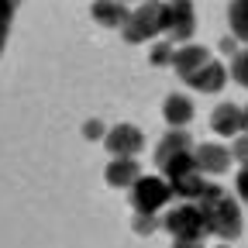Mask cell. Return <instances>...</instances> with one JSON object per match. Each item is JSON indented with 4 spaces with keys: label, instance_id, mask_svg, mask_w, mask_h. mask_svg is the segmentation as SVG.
<instances>
[{
    "label": "cell",
    "instance_id": "obj_1",
    "mask_svg": "<svg viewBox=\"0 0 248 248\" xmlns=\"http://www.w3.org/2000/svg\"><path fill=\"white\" fill-rule=\"evenodd\" d=\"M200 214H203V221H207V231L217 234L221 241H234L241 234V207L234 197L224 193V186H217V183H207V190L203 197L197 200Z\"/></svg>",
    "mask_w": 248,
    "mask_h": 248
},
{
    "label": "cell",
    "instance_id": "obj_2",
    "mask_svg": "<svg viewBox=\"0 0 248 248\" xmlns=\"http://www.w3.org/2000/svg\"><path fill=\"white\" fill-rule=\"evenodd\" d=\"M169 35V4L166 0H141V7L131 11V17L124 21L121 35L124 42L131 45H141V42H152L155 35Z\"/></svg>",
    "mask_w": 248,
    "mask_h": 248
},
{
    "label": "cell",
    "instance_id": "obj_3",
    "mask_svg": "<svg viewBox=\"0 0 248 248\" xmlns=\"http://www.w3.org/2000/svg\"><path fill=\"white\" fill-rule=\"evenodd\" d=\"M162 228H166L176 241H203V238L210 234L197 203H179V207H172V210L162 217Z\"/></svg>",
    "mask_w": 248,
    "mask_h": 248
},
{
    "label": "cell",
    "instance_id": "obj_4",
    "mask_svg": "<svg viewBox=\"0 0 248 248\" xmlns=\"http://www.w3.org/2000/svg\"><path fill=\"white\" fill-rule=\"evenodd\" d=\"M169 200H172V190L162 176H141L131 186V207L138 214H159Z\"/></svg>",
    "mask_w": 248,
    "mask_h": 248
},
{
    "label": "cell",
    "instance_id": "obj_5",
    "mask_svg": "<svg viewBox=\"0 0 248 248\" xmlns=\"http://www.w3.org/2000/svg\"><path fill=\"white\" fill-rule=\"evenodd\" d=\"M104 145L114 159H135L145 145V135L135 128V124H114V128L104 135Z\"/></svg>",
    "mask_w": 248,
    "mask_h": 248
},
{
    "label": "cell",
    "instance_id": "obj_6",
    "mask_svg": "<svg viewBox=\"0 0 248 248\" xmlns=\"http://www.w3.org/2000/svg\"><path fill=\"white\" fill-rule=\"evenodd\" d=\"M169 4V42H190L197 31V11L193 0H166Z\"/></svg>",
    "mask_w": 248,
    "mask_h": 248
},
{
    "label": "cell",
    "instance_id": "obj_7",
    "mask_svg": "<svg viewBox=\"0 0 248 248\" xmlns=\"http://www.w3.org/2000/svg\"><path fill=\"white\" fill-rule=\"evenodd\" d=\"M193 159H197V169L203 176H221L231 166V148L217 145V141H203V145L193 148Z\"/></svg>",
    "mask_w": 248,
    "mask_h": 248
},
{
    "label": "cell",
    "instance_id": "obj_8",
    "mask_svg": "<svg viewBox=\"0 0 248 248\" xmlns=\"http://www.w3.org/2000/svg\"><path fill=\"white\" fill-rule=\"evenodd\" d=\"M224 83H228V69L221 66V62H207V66H200L190 79H186V86H193L197 93H221L224 90Z\"/></svg>",
    "mask_w": 248,
    "mask_h": 248
},
{
    "label": "cell",
    "instance_id": "obj_9",
    "mask_svg": "<svg viewBox=\"0 0 248 248\" xmlns=\"http://www.w3.org/2000/svg\"><path fill=\"white\" fill-rule=\"evenodd\" d=\"M207 62H210V52H207L203 45L186 42V45H179V48H176V55H172V69H176L183 79H190L200 66H207Z\"/></svg>",
    "mask_w": 248,
    "mask_h": 248
},
{
    "label": "cell",
    "instance_id": "obj_10",
    "mask_svg": "<svg viewBox=\"0 0 248 248\" xmlns=\"http://www.w3.org/2000/svg\"><path fill=\"white\" fill-rule=\"evenodd\" d=\"M193 152V135L190 131H169L159 145H155V166H166L169 159H176V155H186Z\"/></svg>",
    "mask_w": 248,
    "mask_h": 248
},
{
    "label": "cell",
    "instance_id": "obj_11",
    "mask_svg": "<svg viewBox=\"0 0 248 248\" xmlns=\"http://www.w3.org/2000/svg\"><path fill=\"white\" fill-rule=\"evenodd\" d=\"M210 128L221 138H238L241 135V107L238 104H221L210 114Z\"/></svg>",
    "mask_w": 248,
    "mask_h": 248
},
{
    "label": "cell",
    "instance_id": "obj_12",
    "mask_svg": "<svg viewBox=\"0 0 248 248\" xmlns=\"http://www.w3.org/2000/svg\"><path fill=\"white\" fill-rule=\"evenodd\" d=\"M162 117H166V124L172 131H183L186 124L193 121V104L183 97V93H172V97H166V104H162Z\"/></svg>",
    "mask_w": 248,
    "mask_h": 248
},
{
    "label": "cell",
    "instance_id": "obj_13",
    "mask_svg": "<svg viewBox=\"0 0 248 248\" xmlns=\"http://www.w3.org/2000/svg\"><path fill=\"white\" fill-rule=\"evenodd\" d=\"M131 17L124 0H93V21H100L104 28H124V21Z\"/></svg>",
    "mask_w": 248,
    "mask_h": 248
},
{
    "label": "cell",
    "instance_id": "obj_14",
    "mask_svg": "<svg viewBox=\"0 0 248 248\" xmlns=\"http://www.w3.org/2000/svg\"><path fill=\"white\" fill-rule=\"evenodd\" d=\"M169 190L183 203H197L203 197V190H207V179H203V172H186V176H179V179L169 183Z\"/></svg>",
    "mask_w": 248,
    "mask_h": 248
},
{
    "label": "cell",
    "instance_id": "obj_15",
    "mask_svg": "<svg viewBox=\"0 0 248 248\" xmlns=\"http://www.w3.org/2000/svg\"><path fill=\"white\" fill-rule=\"evenodd\" d=\"M104 179L110 186H135L141 179V169L135 159H110V166L104 169Z\"/></svg>",
    "mask_w": 248,
    "mask_h": 248
},
{
    "label": "cell",
    "instance_id": "obj_16",
    "mask_svg": "<svg viewBox=\"0 0 248 248\" xmlns=\"http://www.w3.org/2000/svg\"><path fill=\"white\" fill-rule=\"evenodd\" d=\"M228 24H231V38L248 45V0H231Z\"/></svg>",
    "mask_w": 248,
    "mask_h": 248
},
{
    "label": "cell",
    "instance_id": "obj_17",
    "mask_svg": "<svg viewBox=\"0 0 248 248\" xmlns=\"http://www.w3.org/2000/svg\"><path fill=\"white\" fill-rule=\"evenodd\" d=\"M162 179L166 183H172V179H179V176H186V172H200L197 169V159H193V152H186V155H176V159H169L166 166H162Z\"/></svg>",
    "mask_w": 248,
    "mask_h": 248
},
{
    "label": "cell",
    "instance_id": "obj_18",
    "mask_svg": "<svg viewBox=\"0 0 248 248\" xmlns=\"http://www.w3.org/2000/svg\"><path fill=\"white\" fill-rule=\"evenodd\" d=\"M21 0H0V55H4V45H7V31H11V17L17 11Z\"/></svg>",
    "mask_w": 248,
    "mask_h": 248
},
{
    "label": "cell",
    "instance_id": "obj_19",
    "mask_svg": "<svg viewBox=\"0 0 248 248\" xmlns=\"http://www.w3.org/2000/svg\"><path fill=\"white\" fill-rule=\"evenodd\" d=\"M228 76H231L238 86H245V90H248V48H241V52L231 59V69H228Z\"/></svg>",
    "mask_w": 248,
    "mask_h": 248
},
{
    "label": "cell",
    "instance_id": "obj_20",
    "mask_svg": "<svg viewBox=\"0 0 248 248\" xmlns=\"http://www.w3.org/2000/svg\"><path fill=\"white\" fill-rule=\"evenodd\" d=\"M172 55H176L172 42H155L152 52H148V62L152 66H172Z\"/></svg>",
    "mask_w": 248,
    "mask_h": 248
},
{
    "label": "cell",
    "instance_id": "obj_21",
    "mask_svg": "<svg viewBox=\"0 0 248 248\" xmlns=\"http://www.w3.org/2000/svg\"><path fill=\"white\" fill-rule=\"evenodd\" d=\"M155 228H159V217L155 214H135V231L138 234H152Z\"/></svg>",
    "mask_w": 248,
    "mask_h": 248
},
{
    "label": "cell",
    "instance_id": "obj_22",
    "mask_svg": "<svg viewBox=\"0 0 248 248\" xmlns=\"http://www.w3.org/2000/svg\"><path fill=\"white\" fill-rule=\"evenodd\" d=\"M231 159H238L241 166H248V135H238L231 145Z\"/></svg>",
    "mask_w": 248,
    "mask_h": 248
},
{
    "label": "cell",
    "instance_id": "obj_23",
    "mask_svg": "<svg viewBox=\"0 0 248 248\" xmlns=\"http://www.w3.org/2000/svg\"><path fill=\"white\" fill-rule=\"evenodd\" d=\"M234 190H238V197L248 203V166H241V172H238V179H234Z\"/></svg>",
    "mask_w": 248,
    "mask_h": 248
},
{
    "label": "cell",
    "instance_id": "obj_24",
    "mask_svg": "<svg viewBox=\"0 0 248 248\" xmlns=\"http://www.w3.org/2000/svg\"><path fill=\"white\" fill-rule=\"evenodd\" d=\"M83 135H86V138H104V124H100V121H86Z\"/></svg>",
    "mask_w": 248,
    "mask_h": 248
},
{
    "label": "cell",
    "instance_id": "obj_25",
    "mask_svg": "<svg viewBox=\"0 0 248 248\" xmlns=\"http://www.w3.org/2000/svg\"><path fill=\"white\" fill-rule=\"evenodd\" d=\"M221 48H224L228 55H238V42H234V38H224V42H221Z\"/></svg>",
    "mask_w": 248,
    "mask_h": 248
},
{
    "label": "cell",
    "instance_id": "obj_26",
    "mask_svg": "<svg viewBox=\"0 0 248 248\" xmlns=\"http://www.w3.org/2000/svg\"><path fill=\"white\" fill-rule=\"evenodd\" d=\"M241 135H248V107H241Z\"/></svg>",
    "mask_w": 248,
    "mask_h": 248
},
{
    "label": "cell",
    "instance_id": "obj_27",
    "mask_svg": "<svg viewBox=\"0 0 248 248\" xmlns=\"http://www.w3.org/2000/svg\"><path fill=\"white\" fill-rule=\"evenodd\" d=\"M172 248H203V245H200V241H176Z\"/></svg>",
    "mask_w": 248,
    "mask_h": 248
},
{
    "label": "cell",
    "instance_id": "obj_28",
    "mask_svg": "<svg viewBox=\"0 0 248 248\" xmlns=\"http://www.w3.org/2000/svg\"><path fill=\"white\" fill-rule=\"evenodd\" d=\"M217 248H231V245H217Z\"/></svg>",
    "mask_w": 248,
    "mask_h": 248
}]
</instances>
